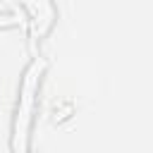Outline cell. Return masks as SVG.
Listing matches in <instances>:
<instances>
[{
	"label": "cell",
	"mask_w": 153,
	"mask_h": 153,
	"mask_svg": "<svg viewBox=\"0 0 153 153\" xmlns=\"http://www.w3.org/2000/svg\"><path fill=\"white\" fill-rule=\"evenodd\" d=\"M45 72V60L33 57L19 79L17 91V108L12 117V134H10V148L12 153H31V131H33V115L38 105V91Z\"/></svg>",
	"instance_id": "obj_1"
},
{
	"label": "cell",
	"mask_w": 153,
	"mask_h": 153,
	"mask_svg": "<svg viewBox=\"0 0 153 153\" xmlns=\"http://www.w3.org/2000/svg\"><path fill=\"white\" fill-rule=\"evenodd\" d=\"M7 24H17L14 14H0V26H7Z\"/></svg>",
	"instance_id": "obj_2"
}]
</instances>
